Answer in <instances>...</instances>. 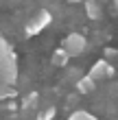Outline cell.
Segmentation results:
<instances>
[{
	"mask_svg": "<svg viewBox=\"0 0 118 120\" xmlns=\"http://www.w3.org/2000/svg\"><path fill=\"white\" fill-rule=\"evenodd\" d=\"M18 81V59L13 48L9 46L2 35H0V83H13Z\"/></svg>",
	"mask_w": 118,
	"mask_h": 120,
	"instance_id": "obj_1",
	"label": "cell"
},
{
	"mask_svg": "<svg viewBox=\"0 0 118 120\" xmlns=\"http://www.w3.org/2000/svg\"><path fill=\"white\" fill-rule=\"evenodd\" d=\"M50 22H53V15H50L46 9H42V11H37L35 15H33L29 22L24 24V35H26V37L39 35L44 29H48V26H50Z\"/></svg>",
	"mask_w": 118,
	"mask_h": 120,
	"instance_id": "obj_2",
	"label": "cell"
},
{
	"mask_svg": "<svg viewBox=\"0 0 118 120\" xmlns=\"http://www.w3.org/2000/svg\"><path fill=\"white\" fill-rule=\"evenodd\" d=\"M61 46L70 52V57H79V55L85 52L88 39H85V35H81V33H70V35H66V37H64Z\"/></svg>",
	"mask_w": 118,
	"mask_h": 120,
	"instance_id": "obj_3",
	"label": "cell"
},
{
	"mask_svg": "<svg viewBox=\"0 0 118 120\" xmlns=\"http://www.w3.org/2000/svg\"><path fill=\"white\" fill-rule=\"evenodd\" d=\"M114 66H109V61L105 59H99V61H94V66L90 68V76H94L96 81H101V79H107V76H114Z\"/></svg>",
	"mask_w": 118,
	"mask_h": 120,
	"instance_id": "obj_4",
	"label": "cell"
},
{
	"mask_svg": "<svg viewBox=\"0 0 118 120\" xmlns=\"http://www.w3.org/2000/svg\"><path fill=\"white\" fill-rule=\"evenodd\" d=\"M94 83H96V79L94 76H81V79L77 81V92L79 94H90V92H94Z\"/></svg>",
	"mask_w": 118,
	"mask_h": 120,
	"instance_id": "obj_5",
	"label": "cell"
},
{
	"mask_svg": "<svg viewBox=\"0 0 118 120\" xmlns=\"http://www.w3.org/2000/svg\"><path fill=\"white\" fill-rule=\"evenodd\" d=\"M68 59H72V57H70V52H68L64 46H59L57 50L53 52V63H55V66H59V68H64L66 63H68Z\"/></svg>",
	"mask_w": 118,
	"mask_h": 120,
	"instance_id": "obj_6",
	"label": "cell"
},
{
	"mask_svg": "<svg viewBox=\"0 0 118 120\" xmlns=\"http://www.w3.org/2000/svg\"><path fill=\"white\" fill-rule=\"evenodd\" d=\"M18 96V90L13 83H0V101H11Z\"/></svg>",
	"mask_w": 118,
	"mask_h": 120,
	"instance_id": "obj_7",
	"label": "cell"
},
{
	"mask_svg": "<svg viewBox=\"0 0 118 120\" xmlns=\"http://www.w3.org/2000/svg\"><path fill=\"white\" fill-rule=\"evenodd\" d=\"M85 15L90 20H99L101 18V9H99V4L94 0H85Z\"/></svg>",
	"mask_w": 118,
	"mask_h": 120,
	"instance_id": "obj_8",
	"label": "cell"
},
{
	"mask_svg": "<svg viewBox=\"0 0 118 120\" xmlns=\"http://www.w3.org/2000/svg\"><path fill=\"white\" fill-rule=\"evenodd\" d=\"M37 98H39L37 92H31V94H26V96L22 98V109H24V111H31V109L37 105Z\"/></svg>",
	"mask_w": 118,
	"mask_h": 120,
	"instance_id": "obj_9",
	"label": "cell"
},
{
	"mask_svg": "<svg viewBox=\"0 0 118 120\" xmlns=\"http://www.w3.org/2000/svg\"><path fill=\"white\" fill-rule=\"evenodd\" d=\"M68 118L70 120H94V114H90V111H85V109H74Z\"/></svg>",
	"mask_w": 118,
	"mask_h": 120,
	"instance_id": "obj_10",
	"label": "cell"
},
{
	"mask_svg": "<svg viewBox=\"0 0 118 120\" xmlns=\"http://www.w3.org/2000/svg\"><path fill=\"white\" fill-rule=\"evenodd\" d=\"M55 114H57V109H55L53 105H50V107H46L44 111H39V114H37V118H39V120H50V118H55Z\"/></svg>",
	"mask_w": 118,
	"mask_h": 120,
	"instance_id": "obj_11",
	"label": "cell"
},
{
	"mask_svg": "<svg viewBox=\"0 0 118 120\" xmlns=\"http://www.w3.org/2000/svg\"><path fill=\"white\" fill-rule=\"evenodd\" d=\"M68 2H72V4H77V2H83V0H68Z\"/></svg>",
	"mask_w": 118,
	"mask_h": 120,
	"instance_id": "obj_12",
	"label": "cell"
},
{
	"mask_svg": "<svg viewBox=\"0 0 118 120\" xmlns=\"http://www.w3.org/2000/svg\"><path fill=\"white\" fill-rule=\"evenodd\" d=\"M114 4H116V9H118V0H114Z\"/></svg>",
	"mask_w": 118,
	"mask_h": 120,
	"instance_id": "obj_13",
	"label": "cell"
}]
</instances>
